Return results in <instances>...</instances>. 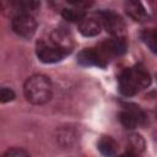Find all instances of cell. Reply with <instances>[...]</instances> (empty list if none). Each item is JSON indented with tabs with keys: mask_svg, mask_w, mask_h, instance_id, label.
I'll return each mask as SVG.
<instances>
[{
	"mask_svg": "<svg viewBox=\"0 0 157 157\" xmlns=\"http://www.w3.org/2000/svg\"><path fill=\"white\" fill-rule=\"evenodd\" d=\"M52 82L48 76L37 74L28 77L23 85L26 99L32 104H44L52 98Z\"/></svg>",
	"mask_w": 157,
	"mask_h": 157,
	"instance_id": "obj_1",
	"label": "cell"
},
{
	"mask_svg": "<svg viewBox=\"0 0 157 157\" xmlns=\"http://www.w3.org/2000/svg\"><path fill=\"white\" fill-rule=\"evenodd\" d=\"M12 31L25 39H31L37 31V22L31 13H17L11 22Z\"/></svg>",
	"mask_w": 157,
	"mask_h": 157,
	"instance_id": "obj_2",
	"label": "cell"
},
{
	"mask_svg": "<svg viewBox=\"0 0 157 157\" xmlns=\"http://www.w3.org/2000/svg\"><path fill=\"white\" fill-rule=\"evenodd\" d=\"M101 20L104 29L113 36L114 38H124L125 37V23L123 18L113 12V11H102L101 12Z\"/></svg>",
	"mask_w": 157,
	"mask_h": 157,
	"instance_id": "obj_3",
	"label": "cell"
},
{
	"mask_svg": "<svg viewBox=\"0 0 157 157\" xmlns=\"http://www.w3.org/2000/svg\"><path fill=\"white\" fill-rule=\"evenodd\" d=\"M36 53H37L38 59L42 63H45V64L58 63V61H60L66 55L65 52H63L61 49L56 48L54 44L49 45V44H47L44 42H38L37 43Z\"/></svg>",
	"mask_w": 157,
	"mask_h": 157,
	"instance_id": "obj_4",
	"label": "cell"
},
{
	"mask_svg": "<svg viewBox=\"0 0 157 157\" xmlns=\"http://www.w3.org/2000/svg\"><path fill=\"white\" fill-rule=\"evenodd\" d=\"M129 109L119 113V120L126 129H134L139 124H142L145 120V114L136 105L129 104Z\"/></svg>",
	"mask_w": 157,
	"mask_h": 157,
	"instance_id": "obj_5",
	"label": "cell"
},
{
	"mask_svg": "<svg viewBox=\"0 0 157 157\" xmlns=\"http://www.w3.org/2000/svg\"><path fill=\"white\" fill-rule=\"evenodd\" d=\"M50 39H52V44H54L56 48L61 49L66 54H69L72 50V47H74L72 38L69 34V32L65 31L64 28L54 29L50 34Z\"/></svg>",
	"mask_w": 157,
	"mask_h": 157,
	"instance_id": "obj_6",
	"label": "cell"
},
{
	"mask_svg": "<svg viewBox=\"0 0 157 157\" xmlns=\"http://www.w3.org/2000/svg\"><path fill=\"white\" fill-rule=\"evenodd\" d=\"M119 90L126 97L134 96L139 91L137 83H136V81L132 76V72H131V67L125 69L120 74V76H119Z\"/></svg>",
	"mask_w": 157,
	"mask_h": 157,
	"instance_id": "obj_7",
	"label": "cell"
},
{
	"mask_svg": "<svg viewBox=\"0 0 157 157\" xmlns=\"http://www.w3.org/2000/svg\"><path fill=\"white\" fill-rule=\"evenodd\" d=\"M77 63L82 66H99L104 67L107 63L99 56L97 49H83L77 54Z\"/></svg>",
	"mask_w": 157,
	"mask_h": 157,
	"instance_id": "obj_8",
	"label": "cell"
},
{
	"mask_svg": "<svg viewBox=\"0 0 157 157\" xmlns=\"http://www.w3.org/2000/svg\"><path fill=\"white\" fill-rule=\"evenodd\" d=\"M124 7H125V12L134 21L142 22L147 18L146 10H145V7H144V5L141 4L140 0H125Z\"/></svg>",
	"mask_w": 157,
	"mask_h": 157,
	"instance_id": "obj_9",
	"label": "cell"
},
{
	"mask_svg": "<svg viewBox=\"0 0 157 157\" xmlns=\"http://www.w3.org/2000/svg\"><path fill=\"white\" fill-rule=\"evenodd\" d=\"M101 22L96 18H83L78 23V31L85 37H94L101 32Z\"/></svg>",
	"mask_w": 157,
	"mask_h": 157,
	"instance_id": "obj_10",
	"label": "cell"
},
{
	"mask_svg": "<svg viewBox=\"0 0 157 157\" xmlns=\"http://www.w3.org/2000/svg\"><path fill=\"white\" fill-rule=\"evenodd\" d=\"M131 72H132V76L137 83V87L139 90H144V88H147L150 85H151V76L150 74L145 70V67L142 65H136L134 67H131Z\"/></svg>",
	"mask_w": 157,
	"mask_h": 157,
	"instance_id": "obj_11",
	"label": "cell"
},
{
	"mask_svg": "<svg viewBox=\"0 0 157 157\" xmlns=\"http://www.w3.org/2000/svg\"><path fill=\"white\" fill-rule=\"evenodd\" d=\"M55 139L61 147H71L76 141V135L70 128H61L56 130Z\"/></svg>",
	"mask_w": 157,
	"mask_h": 157,
	"instance_id": "obj_12",
	"label": "cell"
},
{
	"mask_svg": "<svg viewBox=\"0 0 157 157\" xmlns=\"http://www.w3.org/2000/svg\"><path fill=\"white\" fill-rule=\"evenodd\" d=\"M98 150L104 156H114L118 151V142L112 136H102L98 141Z\"/></svg>",
	"mask_w": 157,
	"mask_h": 157,
	"instance_id": "obj_13",
	"label": "cell"
},
{
	"mask_svg": "<svg viewBox=\"0 0 157 157\" xmlns=\"http://www.w3.org/2000/svg\"><path fill=\"white\" fill-rule=\"evenodd\" d=\"M12 5L18 13H31L39 9V0H12Z\"/></svg>",
	"mask_w": 157,
	"mask_h": 157,
	"instance_id": "obj_14",
	"label": "cell"
},
{
	"mask_svg": "<svg viewBox=\"0 0 157 157\" xmlns=\"http://www.w3.org/2000/svg\"><path fill=\"white\" fill-rule=\"evenodd\" d=\"M61 16L70 22H81L85 18L86 13L80 7H70V9H64L61 11Z\"/></svg>",
	"mask_w": 157,
	"mask_h": 157,
	"instance_id": "obj_15",
	"label": "cell"
},
{
	"mask_svg": "<svg viewBox=\"0 0 157 157\" xmlns=\"http://www.w3.org/2000/svg\"><path fill=\"white\" fill-rule=\"evenodd\" d=\"M144 40L148 45V48L157 54V29L146 31L144 34Z\"/></svg>",
	"mask_w": 157,
	"mask_h": 157,
	"instance_id": "obj_16",
	"label": "cell"
},
{
	"mask_svg": "<svg viewBox=\"0 0 157 157\" xmlns=\"http://www.w3.org/2000/svg\"><path fill=\"white\" fill-rule=\"evenodd\" d=\"M129 142L132 148H135L137 152H142L145 150V140L140 134H130L129 135Z\"/></svg>",
	"mask_w": 157,
	"mask_h": 157,
	"instance_id": "obj_17",
	"label": "cell"
},
{
	"mask_svg": "<svg viewBox=\"0 0 157 157\" xmlns=\"http://www.w3.org/2000/svg\"><path fill=\"white\" fill-rule=\"evenodd\" d=\"M27 156H29V152H27L26 150L20 148V147L9 148V150L2 155V157H27Z\"/></svg>",
	"mask_w": 157,
	"mask_h": 157,
	"instance_id": "obj_18",
	"label": "cell"
},
{
	"mask_svg": "<svg viewBox=\"0 0 157 157\" xmlns=\"http://www.w3.org/2000/svg\"><path fill=\"white\" fill-rule=\"evenodd\" d=\"M16 97L15 92L9 88V87H2L1 91H0V102L1 103H7V102H11L13 101Z\"/></svg>",
	"mask_w": 157,
	"mask_h": 157,
	"instance_id": "obj_19",
	"label": "cell"
},
{
	"mask_svg": "<svg viewBox=\"0 0 157 157\" xmlns=\"http://www.w3.org/2000/svg\"><path fill=\"white\" fill-rule=\"evenodd\" d=\"M66 1L80 9H87L93 5V0H66Z\"/></svg>",
	"mask_w": 157,
	"mask_h": 157,
	"instance_id": "obj_20",
	"label": "cell"
},
{
	"mask_svg": "<svg viewBox=\"0 0 157 157\" xmlns=\"http://www.w3.org/2000/svg\"><path fill=\"white\" fill-rule=\"evenodd\" d=\"M156 77H157V74H156Z\"/></svg>",
	"mask_w": 157,
	"mask_h": 157,
	"instance_id": "obj_21",
	"label": "cell"
}]
</instances>
